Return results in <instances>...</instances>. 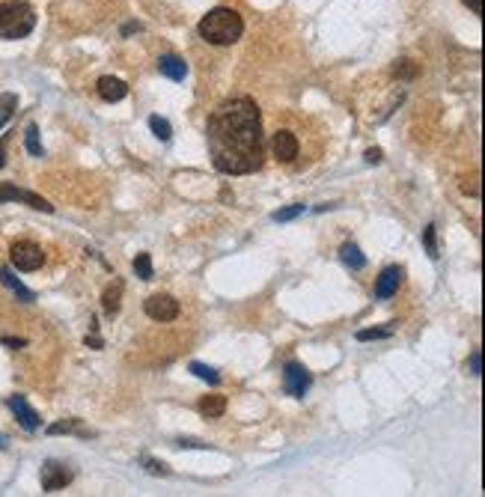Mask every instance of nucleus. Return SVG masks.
Returning <instances> with one entry per match:
<instances>
[{
	"label": "nucleus",
	"mask_w": 485,
	"mask_h": 497,
	"mask_svg": "<svg viewBox=\"0 0 485 497\" xmlns=\"http://www.w3.org/2000/svg\"><path fill=\"white\" fill-rule=\"evenodd\" d=\"M209 155L218 173L223 176H247L262 167L265 137H262V113L253 98L238 95L223 102L209 117L206 125Z\"/></svg>",
	"instance_id": "obj_1"
},
{
	"label": "nucleus",
	"mask_w": 485,
	"mask_h": 497,
	"mask_svg": "<svg viewBox=\"0 0 485 497\" xmlns=\"http://www.w3.org/2000/svg\"><path fill=\"white\" fill-rule=\"evenodd\" d=\"M197 30L209 45H233V42H238L241 33H245V21H241L235 9L218 6V9H211L209 16L199 18Z\"/></svg>",
	"instance_id": "obj_2"
},
{
	"label": "nucleus",
	"mask_w": 485,
	"mask_h": 497,
	"mask_svg": "<svg viewBox=\"0 0 485 497\" xmlns=\"http://www.w3.org/2000/svg\"><path fill=\"white\" fill-rule=\"evenodd\" d=\"M36 27V9L27 0H6L0 4V39H24Z\"/></svg>",
	"instance_id": "obj_3"
},
{
	"label": "nucleus",
	"mask_w": 485,
	"mask_h": 497,
	"mask_svg": "<svg viewBox=\"0 0 485 497\" xmlns=\"http://www.w3.org/2000/svg\"><path fill=\"white\" fill-rule=\"evenodd\" d=\"M312 387V375L304 363L298 361H289L283 366V390H286L292 399H304V393Z\"/></svg>",
	"instance_id": "obj_4"
},
{
	"label": "nucleus",
	"mask_w": 485,
	"mask_h": 497,
	"mask_svg": "<svg viewBox=\"0 0 485 497\" xmlns=\"http://www.w3.org/2000/svg\"><path fill=\"white\" fill-rule=\"evenodd\" d=\"M9 259L18 271H39V268L45 265V253H42V247L33 245V241H16V245L9 247Z\"/></svg>",
	"instance_id": "obj_5"
},
{
	"label": "nucleus",
	"mask_w": 485,
	"mask_h": 497,
	"mask_svg": "<svg viewBox=\"0 0 485 497\" xmlns=\"http://www.w3.org/2000/svg\"><path fill=\"white\" fill-rule=\"evenodd\" d=\"M9 200L27 203V206L36 209V211H45V215H51V211H54V206L45 200V197H39L33 191H24V188H16V185L4 182V185H0V203H9Z\"/></svg>",
	"instance_id": "obj_6"
},
{
	"label": "nucleus",
	"mask_w": 485,
	"mask_h": 497,
	"mask_svg": "<svg viewBox=\"0 0 485 497\" xmlns=\"http://www.w3.org/2000/svg\"><path fill=\"white\" fill-rule=\"evenodd\" d=\"M144 310H146V316L149 319H155V322H173V319H179V301L173 295H149L146 298V304H144Z\"/></svg>",
	"instance_id": "obj_7"
},
{
	"label": "nucleus",
	"mask_w": 485,
	"mask_h": 497,
	"mask_svg": "<svg viewBox=\"0 0 485 497\" xmlns=\"http://www.w3.org/2000/svg\"><path fill=\"white\" fill-rule=\"evenodd\" d=\"M72 471L63 464V462H45L42 464V474H39V479H42V489L45 491H60V489H66L69 482H72Z\"/></svg>",
	"instance_id": "obj_8"
},
{
	"label": "nucleus",
	"mask_w": 485,
	"mask_h": 497,
	"mask_svg": "<svg viewBox=\"0 0 485 497\" xmlns=\"http://www.w3.org/2000/svg\"><path fill=\"white\" fill-rule=\"evenodd\" d=\"M271 152H274V158L283 161V164H292L298 158V152H301V144H298V137L292 131H277L271 137Z\"/></svg>",
	"instance_id": "obj_9"
},
{
	"label": "nucleus",
	"mask_w": 485,
	"mask_h": 497,
	"mask_svg": "<svg viewBox=\"0 0 485 497\" xmlns=\"http://www.w3.org/2000/svg\"><path fill=\"white\" fill-rule=\"evenodd\" d=\"M6 405H9L12 414H16V420L21 423V429H27V432H36V429H39V414L30 408V402H27L24 396H18V393L9 396Z\"/></svg>",
	"instance_id": "obj_10"
},
{
	"label": "nucleus",
	"mask_w": 485,
	"mask_h": 497,
	"mask_svg": "<svg viewBox=\"0 0 485 497\" xmlns=\"http://www.w3.org/2000/svg\"><path fill=\"white\" fill-rule=\"evenodd\" d=\"M402 268L399 265H387L381 271V277L375 280V298H381V301H387V298H393L399 292V283H402Z\"/></svg>",
	"instance_id": "obj_11"
},
{
	"label": "nucleus",
	"mask_w": 485,
	"mask_h": 497,
	"mask_svg": "<svg viewBox=\"0 0 485 497\" xmlns=\"http://www.w3.org/2000/svg\"><path fill=\"white\" fill-rule=\"evenodd\" d=\"M95 90H98V95H102L105 102H122V98L128 95V83H125L122 78L105 75V78H98V83H95Z\"/></svg>",
	"instance_id": "obj_12"
},
{
	"label": "nucleus",
	"mask_w": 485,
	"mask_h": 497,
	"mask_svg": "<svg viewBox=\"0 0 485 497\" xmlns=\"http://www.w3.org/2000/svg\"><path fill=\"white\" fill-rule=\"evenodd\" d=\"M158 72L164 78H170V81H185V78H188V63H185L182 57H176V54H164L158 60Z\"/></svg>",
	"instance_id": "obj_13"
},
{
	"label": "nucleus",
	"mask_w": 485,
	"mask_h": 497,
	"mask_svg": "<svg viewBox=\"0 0 485 497\" xmlns=\"http://www.w3.org/2000/svg\"><path fill=\"white\" fill-rule=\"evenodd\" d=\"M0 283H4V286H6L12 295H16L21 304H33V301H36V292H30V289H27L24 283H21L16 274L9 271V268H0Z\"/></svg>",
	"instance_id": "obj_14"
},
{
	"label": "nucleus",
	"mask_w": 485,
	"mask_h": 497,
	"mask_svg": "<svg viewBox=\"0 0 485 497\" xmlns=\"http://www.w3.org/2000/svg\"><path fill=\"white\" fill-rule=\"evenodd\" d=\"M122 280H113L110 286L105 289V295H102V307H105V313L107 316H117L119 313V304H122Z\"/></svg>",
	"instance_id": "obj_15"
},
{
	"label": "nucleus",
	"mask_w": 485,
	"mask_h": 497,
	"mask_svg": "<svg viewBox=\"0 0 485 497\" xmlns=\"http://www.w3.org/2000/svg\"><path fill=\"white\" fill-rule=\"evenodd\" d=\"M339 259L346 262L351 271H363V268H366V257L361 253V247L354 245V241H346V245L339 247Z\"/></svg>",
	"instance_id": "obj_16"
},
{
	"label": "nucleus",
	"mask_w": 485,
	"mask_h": 497,
	"mask_svg": "<svg viewBox=\"0 0 485 497\" xmlns=\"http://www.w3.org/2000/svg\"><path fill=\"white\" fill-rule=\"evenodd\" d=\"M223 411H226V396H221V393H211V396L199 399V414L203 417H221Z\"/></svg>",
	"instance_id": "obj_17"
},
{
	"label": "nucleus",
	"mask_w": 485,
	"mask_h": 497,
	"mask_svg": "<svg viewBox=\"0 0 485 497\" xmlns=\"http://www.w3.org/2000/svg\"><path fill=\"white\" fill-rule=\"evenodd\" d=\"M188 369H191V373H194L197 378H203V381H209L211 387H218V385H221V373H218L215 366H206V363H199V361H194V363H191Z\"/></svg>",
	"instance_id": "obj_18"
},
{
	"label": "nucleus",
	"mask_w": 485,
	"mask_h": 497,
	"mask_svg": "<svg viewBox=\"0 0 485 497\" xmlns=\"http://www.w3.org/2000/svg\"><path fill=\"white\" fill-rule=\"evenodd\" d=\"M16 107H18V95L16 93H4V95H0V129H4V125L12 119Z\"/></svg>",
	"instance_id": "obj_19"
},
{
	"label": "nucleus",
	"mask_w": 485,
	"mask_h": 497,
	"mask_svg": "<svg viewBox=\"0 0 485 497\" xmlns=\"http://www.w3.org/2000/svg\"><path fill=\"white\" fill-rule=\"evenodd\" d=\"M24 146H27V152L30 155H36V158H42L45 155V149H42V144H39V129H36V122H30L24 129Z\"/></svg>",
	"instance_id": "obj_20"
},
{
	"label": "nucleus",
	"mask_w": 485,
	"mask_h": 497,
	"mask_svg": "<svg viewBox=\"0 0 485 497\" xmlns=\"http://www.w3.org/2000/svg\"><path fill=\"white\" fill-rule=\"evenodd\" d=\"M134 274L140 280H152L155 277V268H152V257L149 253H137V259H134Z\"/></svg>",
	"instance_id": "obj_21"
},
{
	"label": "nucleus",
	"mask_w": 485,
	"mask_h": 497,
	"mask_svg": "<svg viewBox=\"0 0 485 497\" xmlns=\"http://www.w3.org/2000/svg\"><path fill=\"white\" fill-rule=\"evenodd\" d=\"M298 215H304V203H292V206H286V209H277L274 215H271V221L286 223V221H295Z\"/></svg>",
	"instance_id": "obj_22"
},
{
	"label": "nucleus",
	"mask_w": 485,
	"mask_h": 497,
	"mask_svg": "<svg viewBox=\"0 0 485 497\" xmlns=\"http://www.w3.org/2000/svg\"><path fill=\"white\" fill-rule=\"evenodd\" d=\"M149 129H152V134L158 137V140H164V144H167L170 137H173V129H170V122L161 119V117H149Z\"/></svg>",
	"instance_id": "obj_23"
},
{
	"label": "nucleus",
	"mask_w": 485,
	"mask_h": 497,
	"mask_svg": "<svg viewBox=\"0 0 485 497\" xmlns=\"http://www.w3.org/2000/svg\"><path fill=\"white\" fill-rule=\"evenodd\" d=\"M354 337H358V343H369V339H387V337H393V328H363V331L354 334Z\"/></svg>",
	"instance_id": "obj_24"
},
{
	"label": "nucleus",
	"mask_w": 485,
	"mask_h": 497,
	"mask_svg": "<svg viewBox=\"0 0 485 497\" xmlns=\"http://www.w3.org/2000/svg\"><path fill=\"white\" fill-rule=\"evenodd\" d=\"M393 75H396L399 81H414V78H417V66H414L411 60H396Z\"/></svg>",
	"instance_id": "obj_25"
},
{
	"label": "nucleus",
	"mask_w": 485,
	"mask_h": 497,
	"mask_svg": "<svg viewBox=\"0 0 485 497\" xmlns=\"http://www.w3.org/2000/svg\"><path fill=\"white\" fill-rule=\"evenodd\" d=\"M423 245H426V253H429L432 259H438V238H435V223H429L423 230Z\"/></svg>",
	"instance_id": "obj_26"
},
{
	"label": "nucleus",
	"mask_w": 485,
	"mask_h": 497,
	"mask_svg": "<svg viewBox=\"0 0 485 497\" xmlns=\"http://www.w3.org/2000/svg\"><path fill=\"white\" fill-rule=\"evenodd\" d=\"M45 432L48 435H69V432H81V429H78V420H60V423H51Z\"/></svg>",
	"instance_id": "obj_27"
},
{
	"label": "nucleus",
	"mask_w": 485,
	"mask_h": 497,
	"mask_svg": "<svg viewBox=\"0 0 485 497\" xmlns=\"http://www.w3.org/2000/svg\"><path fill=\"white\" fill-rule=\"evenodd\" d=\"M467 369H470V375H482V351L474 349V354H470V361H467Z\"/></svg>",
	"instance_id": "obj_28"
},
{
	"label": "nucleus",
	"mask_w": 485,
	"mask_h": 497,
	"mask_svg": "<svg viewBox=\"0 0 485 497\" xmlns=\"http://www.w3.org/2000/svg\"><path fill=\"white\" fill-rule=\"evenodd\" d=\"M144 464H146V471H149V474H155V476H167V474H170V467H167L164 462H155V459H144Z\"/></svg>",
	"instance_id": "obj_29"
},
{
	"label": "nucleus",
	"mask_w": 485,
	"mask_h": 497,
	"mask_svg": "<svg viewBox=\"0 0 485 497\" xmlns=\"http://www.w3.org/2000/svg\"><path fill=\"white\" fill-rule=\"evenodd\" d=\"M0 343H4L6 349H24L27 339L24 337H0Z\"/></svg>",
	"instance_id": "obj_30"
},
{
	"label": "nucleus",
	"mask_w": 485,
	"mask_h": 497,
	"mask_svg": "<svg viewBox=\"0 0 485 497\" xmlns=\"http://www.w3.org/2000/svg\"><path fill=\"white\" fill-rule=\"evenodd\" d=\"M144 30V24H137V21H128L125 27H122V36H132V33H140Z\"/></svg>",
	"instance_id": "obj_31"
},
{
	"label": "nucleus",
	"mask_w": 485,
	"mask_h": 497,
	"mask_svg": "<svg viewBox=\"0 0 485 497\" xmlns=\"http://www.w3.org/2000/svg\"><path fill=\"white\" fill-rule=\"evenodd\" d=\"M462 4L474 12V16H482V0H462Z\"/></svg>",
	"instance_id": "obj_32"
},
{
	"label": "nucleus",
	"mask_w": 485,
	"mask_h": 497,
	"mask_svg": "<svg viewBox=\"0 0 485 497\" xmlns=\"http://www.w3.org/2000/svg\"><path fill=\"white\" fill-rule=\"evenodd\" d=\"M6 146H9V134L0 137V167L6 164Z\"/></svg>",
	"instance_id": "obj_33"
},
{
	"label": "nucleus",
	"mask_w": 485,
	"mask_h": 497,
	"mask_svg": "<svg viewBox=\"0 0 485 497\" xmlns=\"http://www.w3.org/2000/svg\"><path fill=\"white\" fill-rule=\"evenodd\" d=\"M381 155H384L381 149H366V155H363V158H366L369 164H378V161H381Z\"/></svg>",
	"instance_id": "obj_34"
},
{
	"label": "nucleus",
	"mask_w": 485,
	"mask_h": 497,
	"mask_svg": "<svg viewBox=\"0 0 485 497\" xmlns=\"http://www.w3.org/2000/svg\"><path fill=\"white\" fill-rule=\"evenodd\" d=\"M176 444H179V447H199V450L209 447V444H203V441H194V438H179Z\"/></svg>",
	"instance_id": "obj_35"
},
{
	"label": "nucleus",
	"mask_w": 485,
	"mask_h": 497,
	"mask_svg": "<svg viewBox=\"0 0 485 497\" xmlns=\"http://www.w3.org/2000/svg\"><path fill=\"white\" fill-rule=\"evenodd\" d=\"M462 191L470 194V197H479V185H477V182H464V185H462Z\"/></svg>",
	"instance_id": "obj_36"
},
{
	"label": "nucleus",
	"mask_w": 485,
	"mask_h": 497,
	"mask_svg": "<svg viewBox=\"0 0 485 497\" xmlns=\"http://www.w3.org/2000/svg\"><path fill=\"white\" fill-rule=\"evenodd\" d=\"M87 346H90V349H102L105 343H102V337H98V334L93 331V337H87Z\"/></svg>",
	"instance_id": "obj_37"
},
{
	"label": "nucleus",
	"mask_w": 485,
	"mask_h": 497,
	"mask_svg": "<svg viewBox=\"0 0 485 497\" xmlns=\"http://www.w3.org/2000/svg\"><path fill=\"white\" fill-rule=\"evenodd\" d=\"M0 450H6V438H0Z\"/></svg>",
	"instance_id": "obj_38"
}]
</instances>
